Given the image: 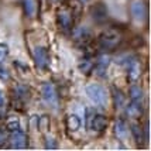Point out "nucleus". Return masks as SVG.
<instances>
[{
  "label": "nucleus",
  "mask_w": 151,
  "mask_h": 151,
  "mask_svg": "<svg viewBox=\"0 0 151 151\" xmlns=\"http://www.w3.org/2000/svg\"><path fill=\"white\" fill-rule=\"evenodd\" d=\"M127 116L132 119H137L143 114V107H141V103H137V102H132L130 105L127 106Z\"/></svg>",
  "instance_id": "nucleus-12"
},
{
  "label": "nucleus",
  "mask_w": 151,
  "mask_h": 151,
  "mask_svg": "<svg viewBox=\"0 0 151 151\" xmlns=\"http://www.w3.org/2000/svg\"><path fill=\"white\" fill-rule=\"evenodd\" d=\"M92 69H93V62L91 59H85V61H82V62L79 64V71L82 73L92 72Z\"/></svg>",
  "instance_id": "nucleus-19"
},
{
  "label": "nucleus",
  "mask_w": 151,
  "mask_h": 151,
  "mask_svg": "<svg viewBox=\"0 0 151 151\" xmlns=\"http://www.w3.org/2000/svg\"><path fill=\"white\" fill-rule=\"evenodd\" d=\"M130 99L132 102H137V103L143 102V91L138 85H133L130 88Z\"/></svg>",
  "instance_id": "nucleus-17"
},
{
  "label": "nucleus",
  "mask_w": 151,
  "mask_h": 151,
  "mask_svg": "<svg viewBox=\"0 0 151 151\" xmlns=\"http://www.w3.org/2000/svg\"><path fill=\"white\" fill-rule=\"evenodd\" d=\"M82 1H86V0H82Z\"/></svg>",
  "instance_id": "nucleus-28"
},
{
  "label": "nucleus",
  "mask_w": 151,
  "mask_h": 151,
  "mask_svg": "<svg viewBox=\"0 0 151 151\" xmlns=\"http://www.w3.org/2000/svg\"><path fill=\"white\" fill-rule=\"evenodd\" d=\"M132 134H133V137H134V140H136V143H137L138 145H141L143 144V141L144 140H147V134H148V129H145V132L143 130V127L141 126H138V124H132Z\"/></svg>",
  "instance_id": "nucleus-9"
},
{
  "label": "nucleus",
  "mask_w": 151,
  "mask_h": 151,
  "mask_svg": "<svg viewBox=\"0 0 151 151\" xmlns=\"http://www.w3.org/2000/svg\"><path fill=\"white\" fill-rule=\"evenodd\" d=\"M58 145H57V143H55V140L51 137H47V141H45V148L47 150H55Z\"/></svg>",
  "instance_id": "nucleus-22"
},
{
  "label": "nucleus",
  "mask_w": 151,
  "mask_h": 151,
  "mask_svg": "<svg viewBox=\"0 0 151 151\" xmlns=\"http://www.w3.org/2000/svg\"><path fill=\"white\" fill-rule=\"evenodd\" d=\"M1 124H3V119H1V116H0V127H1Z\"/></svg>",
  "instance_id": "nucleus-27"
},
{
  "label": "nucleus",
  "mask_w": 151,
  "mask_h": 151,
  "mask_svg": "<svg viewBox=\"0 0 151 151\" xmlns=\"http://www.w3.org/2000/svg\"><path fill=\"white\" fill-rule=\"evenodd\" d=\"M109 124V120L103 114H93L91 117V129L95 132H103Z\"/></svg>",
  "instance_id": "nucleus-6"
},
{
  "label": "nucleus",
  "mask_w": 151,
  "mask_h": 151,
  "mask_svg": "<svg viewBox=\"0 0 151 151\" xmlns=\"http://www.w3.org/2000/svg\"><path fill=\"white\" fill-rule=\"evenodd\" d=\"M14 92H16V98L17 99H21V98H30V92H28V89H27L26 86H17L16 89H14Z\"/></svg>",
  "instance_id": "nucleus-20"
},
{
  "label": "nucleus",
  "mask_w": 151,
  "mask_h": 151,
  "mask_svg": "<svg viewBox=\"0 0 151 151\" xmlns=\"http://www.w3.org/2000/svg\"><path fill=\"white\" fill-rule=\"evenodd\" d=\"M130 12H132L133 19L138 21V23H143L147 20L148 16V10H147V4H145L144 0H133L130 3Z\"/></svg>",
  "instance_id": "nucleus-2"
},
{
  "label": "nucleus",
  "mask_w": 151,
  "mask_h": 151,
  "mask_svg": "<svg viewBox=\"0 0 151 151\" xmlns=\"http://www.w3.org/2000/svg\"><path fill=\"white\" fill-rule=\"evenodd\" d=\"M24 10L28 17H35V12H37L35 0H24Z\"/></svg>",
  "instance_id": "nucleus-18"
},
{
  "label": "nucleus",
  "mask_w": 151,
  "mask_h": 151,
  "mask_svg": "<svg viewBox=\"0 0 151 151\" xmlns=\"http://www.w3.org/2000/svg\"><path fill=\"white\" fill-rule=\"evenodd\" d=\"M73 38L76 41H81V42H85L91 38V31L88 27H78L73 30Z\"/></svg>",
  "instance_id": "nucleus-13"
},
{
  "label": "nucleus",
  "mask_w": 151,
  "mask_h": 151,
  "mask_svg": "<svg viewBox=\"0 0 151 151\" xmlns=\"http://www.w3.org/2000/svg\"><path fill=\"white\" fill-rule=\"evenodd\" d=\"M58 23L61 26V28H64L65 31H68L71 28V26H72V19H71V16L66 12H61L58 14Z\"/></svg>",
  "instance_id": "nucleus-15"
},
{
  "label": "nucleus",
  "mask_w": 151,
  "mask_h": 151,
  "mask_svg": "<svg viewBox=\"0 0 151 151\" xmlns=\"http://www.w3.org/2000/svg\"><path fill=\"white\" fill-rule=\"evenodd\" d=\"M6 129L9 132H16V130H20V122L19 119H14V120H9L6 123Z\"/></svg>",
  "instance_id": "nucleus-21"
},
{
  "label": "nucleus",
  "mask_w": 151,
  "mask_h": 151,
  "mask_svg": "<svg viewBox=\"0 0 151 151\" xmlns=\"http://www.w3.org/2000/svg\"><path fill=\"white\" fill-rule=\"evenodd\" d=\"M34 61H35L38 69H47V66L50 65V55H48L47 48L35 47V50H34Z\"/></svg>",
  "instance_id": "nucleus-5"
},
{
  "label": "nucleus",
  "mask_w": 151,
  "mask_h": 151,
  "mask_svg": "<svg viewBox=\"0 0 151 151\" xmlns=\"http://www.w3.org/2000/svg\"><path fill=\"white\" fill-rule=\"evenodd\" d=\"M114 100H116V106H119V107H120V106L123 105V102H124V98H123V95H122V93L120 92H116V95H114Z\"/></svg>",
  "instance_id": "nucleus-23"
},
{
  "label": "nucleus",
  "mask_w": 151,
  "mask_h": 151,
  "mask_svg": "<svg viewBox=\"0 0 151 151\" xmlns=\"http://www.w3.org/2000/svg\"><path fill=\"white\" fill-rule=\"evenodd\" d=\"M3 103H4V96H3V93L0 92V107L3 106Z\"/></svg>",
  "instance_id": "nucleus-26"
},
{
  "label": "nucleus",
  "mask_w": 151,
  "mask_h": 151,
  "mask_svg": "<svg viewBox=\"0 0 151 151\" xmlns=\"http://www.w3.org/2000/svg\"><path fill=\"white\" fill-rule=\"evenodd\" d=\"M7 54V48L4 45H0V62L4 59V57H6Z\"/></svg>",
  "instance_id": "nucleus-25"
},
{
  "label": "nucleus",
  "mask_w": 151,
  "mask_h": 151,
  "mask_svg": "<svg viewBox=\"0 0 151 151\" xmlns=\"http://www.w3.org/2000/svg\"><path fill=\"white\" fill-rule=\"evenodd\" d=\"M0 79H3V81L9 79V72H7L4 68H1V66H0Z\"/></svg>",
  "instance_id": "nucleus-24"
},
{
  "label": "nucleus",
  "mask_w": 151,
  "mask_h": 151,
  "mask_svg": "<svg viewBox=\"0 0 151 151\" xmlns=\"http://www.w3.org/2000/svg\"><path fill=\"white\" fill-rule=\"evenodd\" d=\"M10 143H12V147L13 148H24L27 145V137L26 134L20 130H16L13 132V134L10 136Z\"/></svg>",
  "instance_id": "nucleus-7"
},
{
  "label": "nucleus",
  "mask_w": 151,
  "mask_h": 151,
  "mask_svg": "<svg viewBox=\"0 0 151 151\" xmlns=\"http://www.w3.org/2000/svg\"><path fill=\"white\" fill-rule=\"evenodd\" d=\"M86 96L92 100L96 106H100L103 107L107 103V92L106 89L102 85H98V83H91L85 88Z\"/></svg>",
  "instance_id": "nucleus-1"
},
{
  "label": "nucleus",
  "mask_w": 151,
  "mask_h": 151,
  "mask_svg": "<svg viewBox=\"0 0 151 151\" xmlns=\"http://www.w3.org/2000/svg\"><path fill=\"white\" fill-rule=\"evenodd\" d=\"M41 95H42V99L45 100L50 106H52L54 109L58 107V95H57V91H55V86L51 83V82H45L42 88H41Z\"/></svg>",
  "instance_id": "nucleus-3"
},
{
  "label": "nucleus",
  "mask_w": 151,
  "mask_h": 151,
  "mask_svg": "<svg viewBox=\"0 0 151 151\" xmlns=\"http://www.w3.org/2000/svg\"><path fill=\"white\" fill-rule=\"evenodd\" d=\"M99 42L103 50H113L119 45L120 42V35L114 31H107V33L102 34L100 38H99Z\"/></svg>",
  "instance_id": "nucleus-4"
},
{
  "label": "nucleus",
  "mask_w": 151,
  "mask_h": 151,
  "mask_svg": "<svg viewBox=\"0 0 151 151\" xmlns=\"http://www.w3.org/2000/svg\"><path fill=\"white\" fill-rule=\"evenodd\" d=\"M140 73H141V68H140V64L137 61L129 62V78L132 81H136L140 78Z\"/></svg>",
  "instance_id": "nucleus-16"
},
{
  "label": "nucleus",
  "mask_w": 151,
  "mask_h": 151,
  "mask_svg": "<svg viewBox=\"0 0 151 151\" xmlns=\"http://www.w3.org/2000/svg\"><path fill=\"white\" fill-rule=\"evenodd\" d=\"M114 134L120 140H123V138L129 136V127L124 123V120H122V119L116 120V123H114Z\"/></svg>",
  "instance_id": "nucleus-10"
},
{
  "label": "nucleus",
  "mask_w": 151,
  "mask_h": 151,
  "mask_svg": "<svg viewBox=\"0 0 151 151\" xmlns=\"http://www.w3.org/2000/svg\"><path fill=\"white\" fill-rule=\"evenodd\" d=\"M92 17L96 21H103V20L107 17V10H106L105 4L99 3V4H95L92 7Z\"/></svg>",
  "instance_id": "nucleus-11"
},
{
  "label": "nucleus",
  "mask_w": 151,
  "mask_h": 151,
  "mask_svg": "<svg viewBox=\"0 0 151 151\" xmlns=\"http://www.w3.org/2000/svg\"><path fill=\"white\" fill-rule=\"evenodd\" d=\"M81 119L76 116V114H69L68 117H66V129L69 130V132H76L79 130V127H81Z\"/></svg>",
  "instance_id": "nucleus-14"
},
{
  "label": "nucleus",
  "mask_w": 151,
  "mask_h": 151,
  "mask_svg": "<svg viewBox=\"0 0 151 151\" xmlns=\"http://www.w3.org/2000/svg\"><path fill=\"white\" fill-rule=\"evenodd\" d=\"M109 64H110V58L107 55H100L98 58V62H96V66H95V71L99 76H105V73L107 72V68H109Z\"/></svg>",
  "instance_id": "nucleus-8"
}]
</instances>
